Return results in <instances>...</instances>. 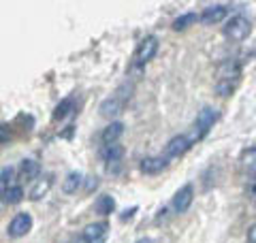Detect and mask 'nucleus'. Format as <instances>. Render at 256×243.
<instances>
[{
    "mask_svg": "<svg viewBox=\"0 0 256 243\" xmlns=\"http://www.w3.org/2000/svg\"><path fill=\"white\" fill-rule=\"evenodd\" d=\"M130 96H132V86L130 84H122L116 90V94H111L109 98H105V100L100 102V107H98L100 109V116L114 122V118L120 116V113L124 111L128 100H130Z\"/></svg>",
    "mask_w": 256,
    "mask_h": 243,
    "instance_id": "1",
    "label": "nucleus"
},
{
    "mask_svg": "<svg viewBox=\"0 0 256 243\" xmlns=\"http://www.w3.org/2000/svg\"><path fill=\"white\" fill-rule=\"evenodd\" d=\"M218 120H220L218 109H214V107H203L201 111H198V116H196V120H194V124H192L190 132H188L190 141H192V143H198L201 139H205L207 132L212 130L214 124H216Z\"/></svg>",
    "mask_w": 256,
    "mask_h": 243,
    "instance_id": "2",
    "label": "nucleus"
},
{
    "mask_svg": "<svg viewBox=\"0 0 256 243\" xmlns=\"http://www.w3.org/2000/svg\"><path fill=\"white\" fill-rule=\"evenodd\" d=\"M252 32V24L248 18H244V15H233L226 26H224V36H226L230 43H242V40H246L248 36H250Z\"/></svg>",
    "mask_w": 256,
    "mask_h": 243,
    "instance_id": "3",
    "label": "nucleus"
},
{
    "mask_svg": "<svg viewBox=\"0 0 256 243\" xmlns=\"http://www.w3.org/2000/svg\"><path fill=\"white\" fill-rule=\"evenodd\" d=\"M156 52H158V38L154 34H148L146 38H141L137 52H134V66H137V68L146 66L148 62L154 60Z\"/></svg>",
    "mask_w": 256,
    "mask_h": 243,
    "instance_id": "4",
    "label": "nucleus"
},
{
    "mask_svg": "<svg viewBox=\"0 0 256 243\" xmlns=\"http://www.w3.org/2000/svg\"><path fill=\"white\" fill-rule=\"evenodd\" d=\"M122 158H124V148H122L120 143L102 145V148H100V160H105L109 173H118V171H120Z\"/></svg>",
    "mask_w": 256,
    "mask_h": 243,
    "instance_id": "5",
    "label": "nucleus"
},
{
    "mask_svg": "<svg viewBox=\"0 0 256 243\" xmlns=\"http://www.w3.org/2000/svg\"><path fill=\"white\" fill-rule=\"evenodd\" d=\"M32 228V216L22 212L18 216H13V220L6 224V234H9L11 239H20V237H26Z\"/></svg>",
    "mask_w": 256,
    "mask_h": 243,
    "instance_id": "6",
    "label": "nucleus"
},
{
    "mask_svg": "<svg viewBox=\"0 0 256 243\" xmlns=\"http://www.w3.org/2000/svg\"><path fill=\"white\" fill-rule=\"evenodd\" d=\"M192 200H194V188H192V184H186L175 192L171 205L175 209V214H186L190 209V205H192Z\"/></svg>",
    "mask_w": 256,
    "mask_h": 243,
    "instance_id": "7",
    "label": "nucleus"
},
{
    "mask_svg": "<svg viewBox=\"0 0 256 243\" xmlns=\"http://www.w3.org/2000/svg\"><path fill=\"white\" fill-rule=\"evenodd\" d=\"M192 145H194V143L190 141L188 134H178V136H173V139L166 143L164 156H166V158H180V156H184L186 152H190Z\"/></svg>",
    "mask_w": 256,
    "mask_h": 243,
    "instance_id": "8",
    "label": "nucleus"
},
{
    "mask_svg": "<svg viewBox=\"0 0 256 243\" xmlns=\"http://www.w3.org/2000/svg\"><path fill=\"white\" fill-rule=\"evenodd\" d=\"M52 186H54V175H52V173H43L34 184L30 186L28 198H30V200H41V198H45L47 194H50Z\"/></svg>",
    "mask_w": 256,
    "mask_h": 243,
    "instance_id": "9",
    "label": "nucleus"
},
{
    "mask_svg": "<svg viewBox=\"0 0 256 243\" xmlns=\"http://www.w3.org/2000/svg\"><path fill=\"white\" fill-rule=\"evenodd\" d=\"M242 77V62L235 58H228L218 64V81H237Z\"/></svg>",
    "mask_w": 256,
    "mask_h": 243,
    "instance_id": "10",
    "label": "nucleus"
},
{
    "mask_svg": "<svg viewBox=\"0 0 256 243\" xmlns=\"http://www.w3.org/2000/svg\"><path fill=\"white\" fill-rule=\"evenodd\" d=\"M166 166H169V158L166 156H146L139 162L141 173H146V175H158V173H162Z\"/></svg>",
    "mask_w": 256,
    "mask_h": 243,
    "instance_id": "11",
    "label": "nucleus"
},
{
    "mask_svg": "<svg viewBox=\"0 0 256 243\" xmlns=\"http://www.w3.org/2000/svg\"><path fill=\"white\" fill-rule=\"evenodd\" d=\"M226 15H228V6L226 4H210V6H205L203 13L198 15V18H201V24L212 26V24H220Z\"/></svg>",
    "mask_w": 256,
    "mask_h": 243,
    "instance_id": "12",
    "label": "nucleus"
},
{
    "mask_svg": "<svg viewBox=\"0 0 256 243\" xmlns=\"http://www.w3.org/2000/svg\"><path fill=\"white\" fill-rule=\"evenodd\" d=\"M124 134V124L122 122H109V126H105V130L100 132V141L102 145H111V143H118V139Z\"/></svg>",
    "mask_w": 256,
    "mask_h": 243,
    "instance_id": "13",
    "label": "nucleus"
},
{
    "mask_svg": "<svg viewBox=\"0 0 256 243\" xmlns=\"http://www.w3.org/2000/svg\"><path fill=\"white\" fill-rule=\"evenodd\" d=\"M109 230V224L107 222H94V224H88L84 232H82V237H86L88 241H92V243H98L105 239V234Z\"/></svg>",
    "mask_w": 256,
    "mask_h": 243,
    "instance_id": "14",
    "label": "nucleus"
},
{
    "mask_svg": "<svg viewBox=\"0 0 256 243\" xmlns=\"http://www.w3.org/2000/svg\"><path fill=\"white\" fill-rule=\"evenodd\" d=\"M20 175L24 180H30V182H36L41 177V164L34 160V158H24L20 162Z\"/></svg>",
    "mask_w": 256,
    "mask_h": 243,
    "instance_id": "15",
    "label": "nucleus"
},
{
    "mask_svg": "<svg viewBox=\"0 0 256 243\" xmlns=\"http://www.w3.org/2000/svg\"><path fill=\"white\" fill-rule=\"evenodd\" d=\"M84 180H86V177L79 171H70L66 177H64V182H62V192L64 194H75L84 186Z\"/></svg>",
    "mask_w": 256,
    "mask_h": 243,
    "instance_id": "16",
    "label": "nucleus"
},
{
    "mask_svg": "<svg viewBox=\"0 0 256 243\" xmlns=\"http://www.w3.org/2000/svg\"><path fill=\"white\" fill-rule=\"evenodd\" d=\"M94 209H96V214H100V216H111L116 212V198L111 196V194H100L94 202Z\"/></svg>",
    "mask_w": 256,
    "mask_h": 243,
    "instance_id": "17",
    "label": "nucleus"
},
{
    "mask_svg": "<svg viewBox=\"0 0 256 243\" xmlns=\"http://www.w3.org/2000/svg\"><path fill=\"white\" fill-rule=\"evenodd\" d=\"M239 162H242V168L246 173H254L256 175V148L244 150L242 156H239Z\"/></svg>",
    "mask_w": 256,
    "mask_h": 243,
    "instance_id": "18",
    "label": "nucleus"
},
{
    "mask_svg": "<svg viewBox=\"0 0 256 243\" xmlns=\"http://www.w3.org/2000/svg\"><path fill=\"white\" fill-rule=\"evenodd\" d=\"M24 194H26V192H24L22 186L20 184H13L9 190L2 192V202H4V205H18V202L24 198Z\"/></svg>",
    "mask_w": 256,
    "mask_h": 243,
    "instance_id": "19",
    "label": "nucleus"
},
{
    "mask_svg": "<svg viewBox=\"0 0 256 243\" xmlns=\"http://www.w3.org/2000/svg\"><path fill=\"white\" fill-rule=\"evenodd\" d=\"M196 22H201V18H198L196 13H184V15H180V18H175V22H173V30H175V32L188 30L192 24H196Z\"/></svg>",
    "mask_w": 256,
    "mask_h": 243,
    "instance_id": "20",
    "label": "nucleus"
},
{
    "mask_svg": "<svg viewBox=\"0 0 256 243\" xmlns=\"http://www.w3.org/2000/svg\"><path fill=\"white\" fill-rule=\"evenodd\" d=\"M73 107H75V96H66L58 102V107L54 111V120H64L68 113H73Z\"/></svg>",
    "mask_w": 256,
    "mask_h": 243,
    "instance_id": "21",
    "label": "nucleus"
},
{
    "mask_svg": "<svg viewBox=\"0 0 256 243\" xmlns=\"http://www.w3.org/2000/svg\"><path fill=\"white\" fill-rule=\"evenodd\" d=\"M13 175H15L13 166H2V171H0V192L9 190L13 186Z\"/></svg>",
    "mask_w": 256,
    "mask_h": 243,
    "instance_id": "22",
    "label": "nucleus"
},
{
    "mask_svg": "<svg viewBox=\"0 0 256 243\" xmlns=\"http://www.w3.org/2000/svg\"><path fill=\"white\" fill-rule=\"evenodd\" d=\"M237 88V81H218L216 84V92H218V96H230L235 92Z\"/></svg>",
    "mask_w": 256,
    "mask_h": 243,
    "instance_id": "23",
    "label": "nucleus"
},
{
    "mask_svg": "<svg viewBox=\"0 0 256 243\" xmlns=\"http://www.w3.org/2000/svg\"><path fill=\"white\" fill-rule=\"evenodd\" d=\"M134 212H137V205H132L130 209H126V212H124L122 216H120V218H122V222H126V220H130V218L134 216Z\"/></svg>",
    "mask_w": 256,
    "mask_h": 243,
    "instance_id": "24",
    "label": "nucleus"
},
{
    "mask_svg": "<svg viewBox=\"0 0 256 243\" xmlns=\"http://www.w3.org/2000/svg\"><path fill=\"white\" fill-rule=\"evenodd\" d=\"M248 243H256V224H252L248 230Z\"/></svg>",
    "mask_w": 256,
    "mask_h": 243,
    "instance_id": "25",
    "label": "nucleus"
},
{
    "mask_svg": "<svg viewBox=\"0 0 256 243\" xmlns=\"http://www.w3.org/2000/svg\"><path fill=\"white\" fill-rule=\"evenodd\" d=\"M96 186H98V180H96V177H90V182H88L86 188H88V190H94Z\"/></svg>",
    "mask_w": 256,
    "mask_h": 243,
    "instance_id": "26",
    "label": "nucleus"
},
{
    "mask_svg": "<svg viewBox=\"0 0 256 243\" xmlns=\"http://www.w3.org/2000/svg\"><path fill=\"white\" fill-rule=\"evenodd\" d=\"M0 132H2V145H6V124L0 126Z\"/></svg>",
    "mask_w": 256,
    "mask_h": 243,
    "instance_id": "27",
    "label": "nucleus"
},
{
    "mask_svg": "<svg viewBox=\"0 0 256 243\" xmlns=\"http://www.w3.org/2000/svg\"><path fill=\"white\" fill-rule=\"evenodd\" d=\"M250 194H252V196H256V175H254V182L250 186Z\"/></svg>",
    "mask_w": 256,
    "mask_h": 243,
    "instance_id": "28",
    "label": "nucleus"
},
{
    "mask_svg": "<svg viewBox=\"0 0 256 243\" xmlns=\"http://www.w3.org/2000/svg\"><path fill=\"white\" fill-rule=\"evenodd\" d=\"M137 243H152V239H150V237H143V239H139Z\"/></svg>",
    "mask_w": 256,
    "mask_h": 243,
    "instance_id": "29",
    "label": "nucleus"
},
{
    "mask_svg": "<svg viewBox=\"0 0 256 243\" xmlns=\"http://www.w3.org/2000/svg\"><path fill=\"white\" fill-rule=\"evenodd\" d=\"M254 209H256V202H254Z\"/></svg>",
    "mask_w": 256,
    "mask_h": 243,
    "instance_id": "30",
    "label": "nucleus"
},
{
    "mask_svg": "<svg viewBox=\"0 0 256 243\" xmlns=\"http://www.w3.org/2000/svg\"><path fill=\"white\" fill-rule=\"evenodd\" d=\"M98 243H102V241H98Z\"/></svg>",
    "mask_w": 256,
    "mask_h": 243,
    "instance_id": "31",
    "label": "nucleus"
}]
</instances>
